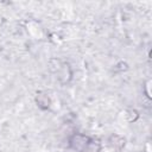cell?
<instances>
[{"instance_id": "6", "label": "cell", "mask_w": 152, "mask_h": 152, "mask_svg": "<svg viewBox=\"0 0 152 152\" xmlns=\"http://www.w3.org/2000/svg\"><path fill=\"white\" fill-rule=\"evenodd\" d=\"M125 116H126V120H127L128 122H133V121H135V120L138 119L139 114H138V112L134 110V109H128V110L125 112Z\"/></svg>"}, {"instance_id": "5", "label": "cell", "mask_w": 152, "mask_h": 152, "mask_svg": "<svg viewBox=\"0 0 152 152\" xmlns=\"http://www.w3.org/2000/svg\"><path fill=\"white\" fill-rule=\"evenodd\" d=\"M100 151H101V145H100V142L96 141V140L90 139L89 142L87 144V146L83 148L82 152H100Z\"/></svg>"}, {"instance_id": "7", "label": "cell", "mask_w": 152, "mask_h": 152, "mask_svg": "<svg viewBox=\"0 0 152 152\" xmlns=\"http://www.w3.org/2000/svg\"><path fill=\"white\" fill-rule=\"evenodd\" d=\"M150 87H151V81L148 80L146 83H145V93L147 95V97H151V91H150Z\"/></svg>"}, {"instance_id": "3", "label": "cell", "mask_w": 152, "mask_h": 152, "mask_svg": "<svg viewBox=\"0 0 152 152\" xmlns=\"http://www.w3.org/2000/svg\"><path fill=\"white\" fill-rule=\"evenodd\" d=\"M36 102H37V106L42 109H49L50 106H51V99L50 96L46 94V93H42L39 91L36 96Z\"/></svg>"}, {"instance_id": "1", "label": "cell", "mask_w": 152, "mask_h": 152, "mask_svg": "<svg viewBox=\"0 0 152 152\" xmlns=\"http://www.w3.org/2000/svg\"><path fill=\"white\" fill-rule=\"evenodd\" d=\"M89 140H90L89 137H87V135H84V134H81V133H75V134L70 138L69 142H70V146H71L75 151L82 152L83 148H84V147L87 146V144L89 142Z\"/></svg>"}, {"instance_id": "2", "label": "cell", "mask_w": 152, "mask_h": 152, "mask_svg": "<svg viewBox=\"0 0 152 152\" xmlns=\"http://www.w3.org/2000/svg\"><path fill=\"white\" fill-rule=\"evenodd\" d=\"M57 72V75H58V80L64 84V83H66V82H69L70 81V78H71V69H70V65L68 64V63H62L61 64V66H59V69L56 71Z\"/></svg>"}, {"instance_id": "4", "label": "cell", "mask_w": 152, "mask_h": 152, "mask_svg": "<svg viewBox=\"0 0 152 152\" xmlns=\"http://www.w3.org/2000/svg\"><path fill=\"white\" fill-rule=\"evenodd\" d=\"M109 141H110V145L116 148V150H121L125 147V144H126V140L124 137L119 135V134H113L110 138H109Z\"/></svg>"}]
</instances>
